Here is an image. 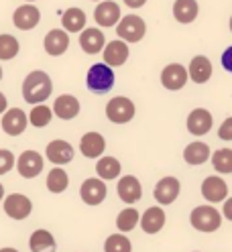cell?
<instances>
[{
  "label": "cell",
  "mask_w": 232,
  "mask_h": 252,
  "mask_svg": "<svg viewBox=\"0 0 232 252\" xmlns=\"http://www.w3.org/2000/svg\"><path fill=\"white\" fill-rule=\"evenodd\" d=\"M51 77L45 71H31L23 82V98L25 102L37 106L51 96Z\"/></svg>",
  "instance_id": "1"
},
{
  "label": "cell",
  "mask_w": 232,
  "mask_h": 252,
  "mask_svg": "<svg viewBox=\"0 0 232 252\" xmlns=\"http://www.w3.org/2000/svg\"><path fill=\"white\" fill-rule=\"evenodd\" d=\"M86 86L94 94H106L114 86V71L104 65V63H94L86 75Z\"/></svg>",
  "instance_id": "2"
},
{
  "label": "cell",
  "mask_w": 232,
  "mask_h": 252,
  "mask_svg": "<svg viewBox=\"0 0 232 252\" xmlns=\"http://www.w3.org/2000/svg\"><path fill=\"white\" fill-rule=\"evenodd\" d=\"M190 222L198 232H216L222 224V214L214 206H198L190 216Z\"/></svg>",
  "instance_id": "3"
},
{
  "label": "cell",
  "mask_w": 232,
  "mask_h": 252,
  "mask_svg": "<svg viewBox=\"0 0 232 252\" xmlns=\"http://www.w3.org/2000/svg\"><path fill=\"white\" fill-rule=\"evenodd\" d=\"M106 116L114 124H127L134 118V104L125 96H116L106 104Z\"/></svg>",
  "instance_id": "4"
},
{
  "label": "cell",
  "mask_w": 232,
  "mask_h": 252,
  "mask_svg": "<svg viewBox=\"0 0 232 252\" xmlns=\"http://www.w3.org/2000/svg\"><path fill=\"white\" fill-rule=\"evenodd\" d=\"M145 21L141 17H134V14H131V17H122V21L118 23V37L122 41H127V43H136V41H141L145 37Z\"/></svg>",
  "instance_id": "5"
},
{
  "label": "cell",
  "mask_w": 232,
  "mask_h": 252,
  "mask_svg": "<svg viewBox=\"0 0 232 252\" xmlns=\"http://www.w3.org/2000/svg\"><path fill=\"white\" fill-rule=\"evenodd\" d=\"M43 157L37 153V151H25L21 157H19V161H17V169L21 173V177L25 179H33L37 177L39 173L43 171Z\"/></svg>",
  "instance_id": "6"
},
{
  "label": "cell",
  "mask_w": 232,
  "mask_h": 252,
  "mask_svg": "<svg viewBox=\"0 0 232 252\" xmlns=\"http://www.w3.org/2000/svg\"><path fill=\"white\" fill-rule=\"evenodd\" d=\"M31 210H33V203H31V199L27 195H23V193H10L4 199V212L12 220H25V218H29Z\"/></svg>",
  "instance_id": "7"
},
{
  "label": "cell",
  "mask_w": 232,
  "mask_h": 252,
  "mask_svg": "<svg viewBox=\"0 0 232 252\" xmlns=\"http://www.w3.org/2000/svg\"><path fill=\"white\" fill-rule=\"evenodd\" d=\"M106 193H108V189L102 179H86L80 187V195L88 206H98V203H102L106 199Z\"/></svg>",
  "instance_id": "8"
},
{
  "label": "cell",
  "mask_w": 232,
  "mask_h": 252,
  "mask_svg": "<svg viewBox=\"0 0 232 252\" xmlns=\"http://www.w3.org/2000/svg\"><path fill=\"white\" fill-rule=\"evenodd\" d=\"M179 189H181V185H179V181L175 177H163L157 185H155L153 195L161 203V206H169V203H173L177 199Z\"/></svg>",
  "instance_id": "9"
},
{
  "label": "cell",
  "mask_w": 232,
  "mask_h": 252,
  "mask_svg": "<svg viewBox=\"0 0 232 252\" xmlns=\"http://www.w3.org/2000/svg\"><path fill=\"white\" fill-rule=\"evenodd\" d=\"M161 84L171 92L181 90L185 84H188V71H185V67L179 65V63H171V65H167L161 71Z\"/></svg>",
  "instance_id": "10"
},
{
  "label": "cell",
  "mask_w": 232,
  "mask_h": 252,
  "mask_svg": "<svg viewBox=\"0 0 232 252\" xmlns=\"http://www.w3.org/2000/svg\"><path fill=\"white\" fill-rule=\"evenodd\" d=\"M27 124H29L27 114L23 112L21 108H10V110H6V112H4V118H2V130H4L6 134H10V136H19V134H23L25 128H27Z\"/></svg>",
  "instance_id": "11"
},
{
  "label": "cell",
  "mask_w": 232,
  "mask_h": 252,
  "mask_svg": "<svg viewBox=\"0 0 232 252\" xmlns=\"http://www.w3.org/2000/svg\"><path fill=\"white\" fill-rule=\"evenodd\" d=\"M202 195H204L210 203H220V201H224L226 195H228V185H226L224 179L216 177V175L206 177L204 183H202Z\"/></svg>",
  "instance_id": "12"
},
{
  "label": "cell",
  "mask_w": 232,
  "mask_h": 252,
  "mask_svg": "<svg viewBox=\"0 0 232 252\" xmlns=\"http://www.w3.org/2000/svg\"><path fill=\"white\" fill-rule=\"evenodd\" d=\"M39 21H41V12H39V8L33 6V4H23V6H19L17 10H14V17H12L14 27L21 29V31H29V29L37 27Z\"/></svg>",
  "instance_id": "13"
},
{
  "label": "cell",
  "mask_w": 232,
  "mask_h": 252,
  "mask_svg": "<svg viewBox=\"0 0 232 252\" xmlns=\"http://www.w3.org/2000/svg\"><path fill=\"white\" fill-rule=\"evenodd\" d=\"M129 59V45L125 41H110L104 49V65L108 67H120Z\"/></svg>",
  "instance_id": "14"
},
{
  "label": "cell",
  "mask_w": 232,
  "mask_h": 252,
  "mask_svg": "<svg viewBox=\"0 0 232 252\" xmlns=\"http://www.w3.org/2000/svg\"><path fill=\"white\" fill-rule=\"evenodd\" d=\"M118 197L125 201V203H136L143 195V187H141V181L133 175H125L120 181H118Z\"/></svg>",
  "instance_id": "15"
},
{
  "label": "cell",
  "mask_w": 232,
  "mask_h": 252,
  "mask_svg": "<svg viewBox=\"0 0 232 252\" xmlns=\"http://www.w3.org/2000/svg\"><path fill=\"white\" fill-rule=\"evenodd\" d=\"M212 128V114L206 108H196L192 110V114L188 116V130L196 136L208 134Z\"/></svg>",
  "instance_id": "16"
},
{
  "label": "cell",
  "mask_w": 232,
  "mask_h": 252,
  "mask_svg": "<svg viewBox=\"0 0 232 252\" xmlns=\"http://www.w3.org/2000/svg\"><path fill=\"white\" fill-rule=\"evenodd\" d=\"M43 45H45V51H47L49 55H64L67 51V47H69V35L61 29H53L47 33Z\"/></svg>",
  "instance_id": "17"
},
{
  "label": "cell",
  "mask_w": 232,
  "mask_h": 252,
  "mask_svg": "<svg viewBox=\"0 0 232 252\" xmlns=\"http://www.w3.org/2000/svg\"><path fill=\"white\" fill-rule=\"evenodd\" d=\"M94 17L100 27H114L120 19V6L116 2H112V0H104V2H100L96 6Z\"/></svg>",
  "instance_id": "18"
},
{
  "label": "cell",
  "mask_w": 232,
  "mask_h": 252,
  "mask_svg": "<svg viewBox=\"0 0 232 252\" xmlns=\"http://www.w3.org/2000/svg\"><path fill=\"white\" fill-rule=\"evenodd\" d=\"M104 149H106V140L98 132H88L80 140V151L84 157H88V159H98V157L104 153Z\"/></svg>",
  "instance_id": "19"
},
{
  "label": "cell",
  "mask_w": 232,
  "mask_h": 252,
  "mask_svg": "<svg viewBox=\"0 0 232 252\" xmlns=\"http://www.w3.org/2000/svg\"><path fill=\"white\" fill-rule=\"evenodd\" d=\"M47 159L55 165H66L73 159V147L66 140H51L47 145Z\"/></svg>",
  "instance_id": "20"
},
{
  "label": "cell",
  "mask_w": 232,
  "mask_h": 252,
  "mask_svg": "<svg viewBox=\"0 0 232 252\" xmlns=\"http://www.w3.org/2000/svg\"><path fill=\"white\" fill-rule=\"evenodd\" d=\"M53 112L61 118V120H71L80 114V102L77 98H73L71 94H64V96H59L53 104Z\"/></svg>",
  "instance_id": "21"
},
{
  "label": "cell",
  "mask_w": 232,
  "mask_h": 252,
  "mask_svg": "<svg viewBox=\"0 0 232 252\" xmlns=\"http://www.w3.org/2000/svg\"><path fill=\"white\" fill-rule=\"evenodd\" d=\"M138 222H141V228L147 234H157L165 226V212L159 206L149 208L141 218H138Z\"/></svg>",
  "instance_id": "22"
},
{
  "label": "cell",
  "mask_w": 232,
  "mask_h": 252,
  "mask_svg": "<svg viewBox=\"0 0 232 252\" xmlns=\"http://www.w3.org/2000/svg\"><path fill=\"white\" fill-rule=\"evenodd\" d=\"M80 45L90 55L100 53L102 47H104V33L100 29H84L80 33Z\"/></svg>",
  "instance_id": "23"
},
{
  "label": "cell",
  "mask_w": 232,
  "mask_h": 252,
  "mask_svg": "<svg viewBox=\"0 0 232 252\" xmlns=\"http://www.w3.org/2000/svg\"><path fill=\"white\" fill-rule=\"evenodd\" d=\"M185 71H188V75L192 77L196 84H204V82L210 80V75H212V63H210L208 57L198 55V57L192 59L190 69H185Z\"/></svg>",
  "instance_id": "24"
},
{
  "label": "cell",
  "mask_w": 232,
  "mask_h": 252,
  "mask_svg": "<svg viewBox=\"0 0 232 252\" xmlns=\"http://www.w3.org/2000/svg\"><path fill=\"white\" fill-rule=\"evenodd\" d=\"M29 248H31V252H55L57 244H55V238L51 232L35 230L29 238Z\"/></svg>",
  "instance_id": "25"
},
{
  "label": "cell",
  "mask_w": 232,
  "mask_h": 252,
  "mask_svg": "<svg viewBox=\"0 0 232 252\" xmlns=\"http://www.w3.org/2000/svg\"><path fill=\"white\" fill-rule=\"evenodd\" d=\"M183 159H185V163H190V165H202V163H206L210 159V147L206 143L196 140V143L185 147Z\"/></svg>",
  "instance_id": "26"
},
{
  "label": "cell",
  "mask_w": 232,
  "mask_h": 252,
  "mask_svg": "<svg viewBox=\"0 0 232 252\" xmlns=\"http://www.w3.org/2000/svg\"><path fill=\"white\" fill-rule=\"evenodd\" d=\"M198 2L196 0H175V4H173V17L183 23V25H188L192 21H196L198 17Z\"/></svg>",
  "instance_id": "27"
},
{
  "label": "cell",
  "mask_w": 232,
  "mask_h": 252,
  "mask_svg": "<svg viewBox=\"0 0 232 252\" xmlns=\"http://www.w3.org/2000/svg\"><path fill=\"white\" fill-rule=\"evenodd\" d=\"M61 23H64V29L69 31V33L84 31V27H86V12L82 8H69V10L64 12Z\"/></svg>",
  "instance_id": "28"
},
{
  "label": "cell",
  "mask_w": 232,
  "mask_h": 252,
  "mask_svg": "<svg viewBox=\"0 0 232 252\" xmlns=\"http://www.w3.org/2000/svg\"><path fill=\"white\" fill-rule=\"evenodd\" d=\"M120 163L114 157H102V159L96 163V173L100 179H116L120 175Z\"/></svg>",
  "instance_id": "29"
},
{
  "label": "cell",
  "mask_w": 232,
  "mask_h": 252,
  "mask_svg": "<svg viewBox=\"0 0 232 252\" xmlns=\"http://www.w3.org/2000/svg\"><path fill=\"white\" fill-rule=\"evenodd\" d=\"M67 173L61 169V167H55L49 171V175H47V189L51 193H64L66 189H67Z\"/></svg>",
  "instance_id": "30"
},
{
  "label": "cell",
  "mask_w": 232,
  "mask_h": 252,
  "mask_svg": "<svg viewBox=\"0 0 232 252\" xmlns=\"http://www.w3.org/2000/svg\"><path fill=\"white\" fill-rule=\"evenodd\" d=\"M138 218H141V214H138L134 208H125L116 218V228L120 232H131L138 224Z\"/></svg>",
  "instance_id": "31"
},
{
  "label": "cell",
  "mask_w": 232,
  "mask_h": 252,
  "mask_svg": "<svg viewBox=\"0 0 232 252\" xmlns=\"http://www.w3.org/2000/svg\"><path fill=\"white\" fill-rule=\"evenodd\" d=\"M51 116H53L51 108H47L45 104H37L33 110H31V114H29L27 120L33 124L35 128H43V126H47L51 122Z\"/></svg>",
  "instance_id": "32"
},
{
  "label": "cell",
  "mask_w": 232,
  "mask_h": 252,
  "mask_svg": "<svg viewBox=\"0 0 232 252\" xmlns=\"http://www.w3.org/2000/svg\"><path fill=\"white\" fill-rule=\"evenodd\" d=\"M133 244L125 234H112L104 242V252H131Z\"/></svg>",
  "instance_id": "33"
},
{
  "label": "cell",
  "mask_w": 232,
  "mask_h": 252,
  "mask_svg": "<svg viewBox=\"0 0 232 252\" xmlns=\"http://www.w3.org/2000/svg\"><path fill=\"white\" fill-rule=\"evenodd\" d=\"M212 165L218 173H232V151L220 149L212 155Z\"/></svg>",
  "instance_id": "34"
},
{
  "label": "cell",
  "mask_w": 232,
  "mask_h": 252,
  "mask_svg": "<svg viewBox=\"0 0 232 252\" xmlns=\"http://www.w3.org/2000/svg\"><path fill=\"white\" fill-rule=\"evenodd\" d=\"M17 53H19V41L12 35H0V59L8 61L17 57Z\"/></svg>",
  "instance_id": "35"
},
{
  "label": "cell",
  "mask_w": 232,
  "mask_h": 252,
  "mask_svg": "<svg viewBox=\"0 0 232 252\" xmlns=\"http://www.w3.org/2000/svg\"><path fill=\"white\" fill-rule=\"evenodd\" d=\"M14 167V155L6 149H0V175H4Z\"/></svg>",
  "instance_id": "36"
},
{
  "label": "cell",
  "mask_w": 232,
  "mask_h": 252,
  "mask_svg": "<svg viewBox=\"0 0 232 252\" xmlns=\"http://www.w3.org/2000/svg\"><path fill=\"white\" fill-rule=\"evenodd\" d=\"M218 134H220L222 140H232V118H226V120L222 122Z\"/></svg>",
  "instance_id": "37"
},
{
  "label": "cell",
  "mask_w": 232,
  "mask_h": 252,
  "mask_svg": "<svg viewBox=\"0 0 232 252\" xmlns=\"http://www.w3.org/2000/svg\"><path fill=\"white\" fill-rule=\"evenodd\" d=\"M145 2H147V0H125V4L131 6V8H141Z\"/></svg>",
  "instance_id": "38"
},
{
  "label": "cell",
  "mask_w": 232,
  "mask_h": 252,
  "mask_svg": "<svg viewBox=\"0 0 232 252\" xmlns=\"http://www.w3.org/2000/svg\"><path fill=\"white\" fill-rule=\"evenodd\" d=\"M224 216L228 220H232V201H226V206H224Z\"/></svg>",
  "instance_id": "39"
},
{
  "label": "cell",
  "mask_w": 232,
  "mask_h": 252,
  "mask_svg": "<svg viewBox=\"0 0 232 252\" xmlns=\"http://www.w3.org/2000/svg\"><path fill=\"white\" fill-rule=\"evenodd\" d=\"M4 110H6V98H4V94L0 92V114H2Z\"/></svg>",
  "instance_id": "40"
},
{
  "label": "cell",
  "mask_w": 232,
  "mask_h": 252,
  "mask_svg": "<svg viewBox=\"0 0 232 252\" xmlns=\"http://www.w3.org/2000/svg\"><path fill=\"white\" fill-rule=\"evenodd\" d=\"M0 252H19L17 248H0Z\"/></svg>",
  "instance_id": "41"
},
{
  "label": "cell",
  "mask_w": 232,
  "mask_h": 252,
  "mask_svg": "<svg viewBox=\"0 0 232 252\" xmlns=\"http://www.w3.org/2000/svg\"><path fill=\"white\" fill-rule=\"evenodd\" d=\"M4 197V187H2V183H0V199Z\"/></svg>",
  "instance_id": "42"
},
{
  "label": "cell",
  "mask_w": 232,
  "mask_h": 252,
  "mask_svg": "<svg viewBox=\"0 0 232 252\" xmlns=\"http://www.w3.org/2000/svg\"><path fill=\"white\" fill-rule=\"evenodd\" d=\"M0 80H2V67H0Z\"/></svg>",
  "instance_id": "43"
}]
</instances>
